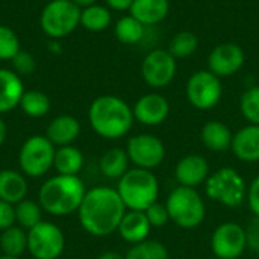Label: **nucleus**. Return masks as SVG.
I'll use <instances>...</instances> for the list:
<instances>
[{
  "instance_id": "obj_1",
  "label": "nucleus",
  "mask_w": 259,
  "mask_h": 259,
  "mask_svg": "<svg viewBox=\"0 0 259 259\" xmlns=\"http://www.w3.org/2000/svg\"><path fill=\"white\" fill-rule=\"evenodd\" d=\"M126 211L117 190L111 187H94L87 190L77 209V217L80 226L90 235L108 237L117 232Z\"/></svg>"
},
{
  "instance_id": "obj_2",
  "label": "nucleus",
  "mask_w": 259,
  "mask_h": 259,
  "mask_svg": "<svg viewBox=\"0 0 259 259\" xmlns=\"http://www.w3.org/2000/svg\"><path fill=\"white\" fill-rule=\"evenodd\" d=\"M88 121L99 137L118 140L132 129L135 118L127 102L118 96L105 94L91 102L88 108Z\"/></svg>"
},
{
  "instance_id": "obj_3",
  "label": "nucleus",
  "mask_w": 259,
  "mask_h": 259,
  "mask_svg": "<svg viewBox=\"0 0 259 259\" xmlns=\"http://www.w3.org/2000/svg\"><path fill=\"white\" fill-rule=\"evenodd\" d=\"M85 194L87 188L79 176L55 175L41 185L38 203L47 214L65 217L77 212Z\"/></svg>"
},
{
  "instance_id": "obj_4",
  "label": "nucleus",
  "mask_w": 259,
  "mask_h": 259,
  "mask_svg": "<svg viewBox=\"0 0 259 259\" xmlns=\"http://www.w3.org/2000/svg\"><path fill=\"white\" fill-rule=\"evenodd\" d=\"M115 190L127 211H146L158 202L159 182L152 170L135 167L129 168L118 179Z\"/></svg>"
},
{
  "instance_id": "obj_5",
  "label": "nucleus",
  "mask_w": 259,
  "mask_h": 259,
  "mask_svg": "<svg viewBox=\"0 0 259 259\" xmlns=\"http://www.w3.org/2000/svg\"><path fill=\"white\" fill-rule=\"evenodd\" d=\"M165 206L170 220L182 229H196L206 217L205 202L196 188L179 185L168 194Z\"/></svg>"
},
{
  "instance_id": "obj_6",
  "label": "nucleus",
  "mask_w": 259,
  "mask_h": 259,
  "mask_svg": "<svg viewBox=\"0 0 259 259\" xmlns=\"http://www.w3.org/2000/svg\"><path fill=\"white\" fill-rule=\"evenodd\" d=\"M39 26L50 39H62L80 26V8L71 0H49L41 11Z\"/></svg>"
},
{
  "instance_id": "obj_7",
  "label": "nucleus",
  "mask_w": 259,
  "mask_h": 259,
  "mask_svg": "<svg viewBox=\"0 0 259 259\" xmlns=\"http://www.w3.org/2000/svg\"><path fill=\"white\" fill-rule=\"evenodd\" d=\"M205 191L212 202L228 208H238L247 197V185L243 176L231 167H223L209 175Z\"/></svg>"
},
{
  "instance_id": "obj_8",
  "label": "nucleus",
  "mask_w": 259,
  "mask_h": 259,
  "mask_svg": "<svg viewBox=\"0 0 259 259\" xmlns=\"http://www.w3.org/2000/svg\"><path fill=\"white\" fill-rule=\"evenodd\" d=\"M56 147L46 135H32L20 147L18 167L27 178H42L53 168Z\"/></svg>"
},
{
  "instance_id": "obj_9",
  "label": "nucleus",
  "mask_w": 259,
  "mask_h": 259,
  "mask_svg": "<svg viewBox=\"0 0 259 259\" xmlns=\"http://www.w3.org/2000/svg\"><path fill=\"white\" fill-rule=\"evenodd\" d=\"M64 249V232L55 223L42 220L27 231V252L35 259H58Z\"/></svg>"
},
{
  "instance_id": "obj_10",
  "label": "nucleus",
  "mask_w": 259,
  "mask_h": 259,
  "mask_svg": "<svg viewBox=\"0 0 259 259\" xmlns=\"http://www.w3.org/2000/svg\"><path fill=\"white\" fill-rule=\"evenodd\" d=\"M188 102L200 111L215 108L223 96V85L219 76L209 70H199L193 73L185 87Z\"/></svg>"
},
{
  "instance_id": "obj_11",
  "label": "nucleus",
  "mask_w": 259,
  "mask_h": 259,
  "mask_svg": "<svg viewBox=\"0 0 259 259\" xmlns=\"http://www.w3.org/2000/svg\"><path fill=\"white\" fill-rule=\"evenodd\" d=\"M178 59L168 50L153 49L141 62V76L144 82L155 90L168 87L178 71Z\"/></svg>"
},
{
  "instance_id": "obj_12",
  "label": "nucleus",
  "mask_w": 259,
  "mask_h": 259,
  "mask_svg": "<svg viewBox=\"0 0 259 259\" xmlns=\"http://www.w3.org/2000/svg\"><path fill=\"white\" fill-rule=\"evenodd\" d=\"M126 153L135 167L153 170L165 159V146L156 135L138 134L129 138Z\"/></svg>"
},
{
  "instance_id": "obj_13",
  "label": "nucleus",
  "mask_w": 259,
  "mask_h": 259,
  "mask_svg": "<svg viewBox=\"0 0 259 259\" xmlns=\"http://www.w3.org/2000/svg\"><path fill=\"white\" fill-rule=\"evenodd\" d=\"M211 249L219 259H238L247 249L246 228L235 222L222 223L211 237Z\"/></svg>"
},
{
  "instance_id": "obj_14",
  "label": "nucleus",
  "mask_w": 259,
  "mask_h": 259,
  "mask_svg": "<svg viewBox=\"0 0 259 259\" xmlns=\"http://www.w3.org/2000/svg\"><path fill=\"white\" fill-rule=\"evenodd\" d=\"M246 61V53L240 44L222 42L208 55V70L215 76L229 77L238 73Z\"/></svg>"
},
{
  "instance_id": "obj_15",
  "label": "nucleus",
  "mask_w": 259,
  "mask_h": 259,
  "mask_svg": "<svg viewBox=\"0 0 259 259\" xmlns=\"http://www.w3.org/2000/svg\"><path fill=\"white\" fill-rule=\"evenodd\" d=\"M134 118L144 126H158L164 123L170 114L168 100L159 93L141 96L132 106Z\"/></svg>"
},
{
  "instance_id": "obj_16",
  "label": "nucleus",
  "mask_w": 259,
  "mask_h": 259,
  "mask_svg": "<svg viewBox=\"0 0 259 259\" xmlns=\"http://www.w3.org/2000/svg\"><path fill=\"white\" fill-rule=\"evenodd\" d=\"M175 176L181 187L196 188L209 178V164L202 155H187L178 161Z\"/></svg>"
},
{
  "instance_id": "obj_17",
  "label": "nucleus",
  "mask_w": 259,
  "mask_h": 259,
  "mask_svg": "<svg viewBox=\"0 0 259 259\" xmlns=\"http://www.w3.org/2000/svg\"><path fill=\"white\" fill-rule=\"evenodd\" d=\"M80 134V123L76 117L62 114L55 117L46 129V137L55 147L73 144Z\"/></svg>"
},
{
  "instance_id": "obj_18",
  "label": "nucleus",
  "mask_w": 259,
  "mask_h": 259,
  "mask_svg": "<svg viewBox=\"0 0 259 259\" xmlns=\"http://www.w3.org/2000/svg\"><path fill=\"white\" fill-rule=\"evenodd\" d=\"M24 91L21 76L14 70L0 68V115L15 109L20 105Z\"/></svg>"
},
{
  "instance_id": "obj_19",
  "label": "nucleus",
  "mask_w": 259,
  "mask_h": 259,
  "mask_svg": "<svg viewBox=\"0 0 259 259\" xmlns=\"http://www.w3.org/2000/svg\"><path fill=\"white\" fill-rule=\"evenodd\" d=\"M152 226L144 211H126L117 229L121 240L132 246L146 241Z\"/></svg>"
},
{
  "instance_id": "obj_20",
  "label": "nucleus",
  "mask_w": 259,
  "mask_h": 259,
  "mask_svg": "<svg viewBox=\"0 0 259 259\" xmlns=\"http://www.w3.org/2000/svg\"><path fill=\"white\" fill-rule=\"evenodd\" d=\"M231 150L243 162L259 161V126L247 124L241 127L232 140Z\"/></svg>"
},
{
  "instance_id": "obj_21",
  "label": "nucleus",
  "mask_w": 259,
  "mask_h": 259,
  "mask_svg": "<svg viewBox=\"0 0 259 259\" xmlns=\"http://www.w3.org/2000/svg\"><path fill=\"white\" fill-rule=\"evenodd\" d=\"M170 12L168 0H134L129 14L146 27L162 23Z\"/></svg>"
},
{
  "instance_id": "obj_22",
  "label": "nucleus",
  "mask_w": 259,
  "mask_h": 259,
  "mask_svg": "<svg viewBox=\"0 0 259 259\" xmlns=\"http://www.w3.org/2000/svg\"><path fill=\"white\" fill-rule=\"evenodd\" d=\"M200 138L203 146L215 153H222L226 150H231L232 146V140H234V134L229 129L228 124H225L223 121L219 120H211L206 121L202 127L200 132Z\"/></svg>"
},
{
  "instance_id": "obj_23",
  "label": "nucleus",
  "mask_w": 259,
  "mask_h": 259,
  "mask_svg": "<svg viewBox=\"0 0 259 259\" xmlns=\"http://www.w3.org/2000/svg\"><path fill=\"white\" fill-rule=\"evenodd\" d=\"M27 196V181L21 171L5 168L0 170V200L17 205Z\"/></svg>"
},
{
  "instance_id": "obj_24",
  "label": "nucleus",
  "mask_w": 259,
  "mask_h": 259,
  "mask_svg": "<svg viewBox=\"0 0 259 259\" xmlns=\"http://www.w3.org/2000/svg\"><path fill=\"white\" fill-rule=\"evenodd\" d=\"M83 153L73 144L62 146L56 149L55 159H53V168L58 175L65 176H77L80 170L83 168Z\"/></svg>"
},
{
  "instance_id": "obj_25",
  "label": "nucleus",
  "mask_w": 259,
  "mask_h": 259,
  "mask_svg": "<svg viewBox=\"0 0 259 259\" xmlns=\"http://www.w3.org/2000/svg\"><path fill=\"white\" fill-rule=\"evenodd\" d=\"M129 156L124 149L114 147L105 152L99 161L102 175L108 179H120L129 170Z\"/></svg>"
},
{
  "instance_id": "obj_26",
  "label": "nucleus",
  "mask_w": 259,
  "mask_h": 259,
  "mask_svg": "<svg viewBox=\"0 0 259 259\" xmlns=\"http://www.w3.org/2000/svg\"><path fill=\"white\" fill-rule=\"evenodd\" d=\"M112 23V14L108 6L94 3L80 9V26L90 32H102Z\"/></svg>"
},
{
  "instance_id": "obj_27",
  "label": "nucleus",
  "mask_w": 259,
  "mask_h": 259,
  "mask_svg": "<svg viewBox=\"0 0 259 259\" xmlns=\"http://www.w3.org/2000/svg\"><path fill=\"white\" fill-rule=\"evenodd\" d=\"M0 249L3 255L20 258L27 250V231L17 225L2 231Z\"/></svg>"
},
{
  "instance_id": "obj_28",
  "label": "nucleus",
  "mask_w": 259,
  "mask_h": 259,
  "mask_svg": "<svg viewBox=\"0 0 259 259\" xmlns=\"http://www.w3.org/2000/svg\"><path fill=\"white\" fill-rule=\"evenodd\" d=\"M114 33L120 42L134 46V44H138L144 38L146 26L129 14V15H124L117 20V23L114 26Z\"/></svg>"
},
{
  "instance_id": "obj_29",
  "label": "nucleus",
  "mask_w": 259,
  "mask_h": 259,
  "mask_svg": "<svg viewBox=\"0 0 259 259\" xmlns=\"http://www.w3.org/2000/svg\"><path fill=\"white\" fill-rule=\"evenodd\" d=\"M21 111L30 118H41L50 111V99L46 93L38 90L24 91L20 105Z\"/></svg>"
},
{
  "instance_id": "obj_30",
  "label": "nucleus",
  "mask_w": 259,
  "mask_h": 259,
  "mask_svg": "<svg viewBox=\"0 0 259 259\" xmlns=\"http://www.w3.org/2000/svg\"><path fill=\"white\" fill-rule=\"evenodd\" d=\"M15 206V225L23 228L24 231L32 229L39 222H42V208L38 202L24 199L18 202Z\"/></svg>"
},
{
  "instance_id": "obj_31",
  "label": "nucleus",
  "mask_w": 259,
  "mask_h": 259,
  "mask_svg": "<svg viewBox=\"0 0 259 259\" xmlns=\"http://www.w3.org/2000/svg\"><path fill=\"white\" fill-rule=\"evenodd\" d=\"M199 47V38L194 32L191 30H181L178 32L168 44V52L171 53L173 58L176 59H184L196 53Z\"/></svg>"
},
{
  "instance_id": "obj_32",
  "label": "nucleus",
  "mask_w": 259,
  "mask_h": 259,
  "mask_svg": "<svg viewBox=\"0 0 259 259\" xmlns=\"http://www.w3.org/2000/svg\"><path fill=\"white\" fill-rule=\"evenodd\" d=\"M124 259H168V250L159 241L146 240L134 244L124 255Z\"/></svg>"
},
{
  "instance_id": "obj_33",
  "label": "nucleus",
  "mask_w": 259,
  "mask_h": 259,
  "mask_svg": "<svg viewBox=\"0 0 259 259\" xmlns=\"http://www.w3.org/2000/svg\"><path fill=\"white\" fill-rule=\"evenodd\" d=\"M240 111L249 124L259 126V87H250L243 93L240 100Z\"/></svg>"
},
{
  "instance_id": "obj_34",
  "label": "nucleus",
  "mask_w": 259,
  "mask_h": 259,
  "mask_svg": "<svg viewBox=\"0 0 259 259\" xmlns=\"http://www.w3.org/2000/svg\"><path fill=\"white\" fill-rule=\"evenodd\" d=\"M21 50L18 35L5 24H0V61H11Z\"/></svg>"
},
{
  "instance_id": "obj_35",
  "label": "nucleus",
  "mask_w": 259,
  "mask_h": 259,
  "mask_svg": "<svg viewBox=\"0 0 259 259\" xmlns=\"http://www.w3.org/2000/svg\"><path fill=\"white\" fill-rule=\"evenodd\" d=\"M12 70L18 74V76H27L32 74L36 68V61L33 58L32 53L26 52V50H20L12 59Z\"/></svg>"
},
{
  "instance_id": "obj_36",
  "label": "nucleus",
  "mask_w": 259,
  "mask_h": 259,
  "mask_svg": "<svg viewBox=\"0 0 259 259\" xmlns=\"http://www.w3.org/2000/svg\"><path fill=\"white\" fill-rule=\"evenodd\" d=\"M149 223L152 228H164L170 220V214L167 211V206L165 203H159V202H155L153 205H150L146 211H144Z\"/></svg>"
},
{
  "instance_id": "obj_37",
  "label": "nucleus",
  "mask_w": 259,
  "mask_h": 259,
  "mask_svg": "<svg viewBox=\"0 0 259 259\" xmlns=\"http://www.w3.org/2000/svg\"><path fill=\"white\" fill-rule=\"evenodd\" d=\"M247 249L259 255V217H253L246 228Z\"/></svg>"
},
{
  "instance_id": "obj_38",
  "label": "nucleus",
  "mask_w": 259,
  "mask_h": 259,
  "mask_svg": "<svg viewBox=\"0 0 259 259\" xmlns=\"http://www.w3.org/2000/svg\"><path fill=\"white\" fill-rule=\"evenodd\" d=\"M15 225V206L0 200V231H5Z\"/></svg>"
},
{
  "instance_id": "obj_39",
  "label": "nucleus",
  "mask_w": 259,
  "mask_h": 259,
  "mask_svg": "<svg viewBox=\"0 0 259 259\" xmlns=\"http://www.w3.org/2000/svg\"><path fill=\"white\" fill-rule=\"evenodd\" d=\"M247 203L255 217H259V175L250 182L247 188Z\"/></svg>"
},
{
  "instance_id": "obj_40",
  "label": "nucleus",
  "mask_w": 259,
  "mask_h": 259,
  "mask_svg": "<svg viewBox=\"0 0 259 259\" xmlns=\"http://www.w3.org/2000/svg\"><path fill=\"white\" fill-rule=\"evenodd\" d=\"M106 2V6L112 11H118V12H124V11H129L134 0H105Z\"/></svg>"
},
{
  "instance_id": "obj_41",
  "label": "nucleus",
  "mask_w": 259,
  "mask_h": 259,
  "mask_svg": "<svg viewBox=\"0 0 259 259\" xmlns=\"http://www.w3.org/2000/svg\"><path fill=\"white\" fill-rule=\"evenodd\" d=\"M6 135H8V127H6V123L3 121V118L0 117V146L6 141Z\"/></svg>"
},
{
  "instance_id": "obj_42",
  "label": "nucleus",
  "mask_w": 259,
  "mask_h": 259,
  "mask_svg": "<svg viewBox=\"0 0 259 259\" xmlns=\"http://www.w3.org/2000/svg\"><path fill=\"white\" fill-rule=\"evenodd\" d=\"M97 259H124V256L120 255L118 252H105V253L99 255Z\"/></svg>"
},
{
  "instance_id": "obj_43",
  "label": "nucleus",
  "mask_w": 259,
  "mask_h": 259,
  "mask_svg": "<svg viewBox=\"0 0 259 259\" xmlns=\"http://www.w3.org/2000/svg\"><path fill=\"white\" fill-rule=\"evenodd\" d=\"M71 2H73L74 5H77V6L82 9V8H87V6H90V5H94L97 0H71Z\"/></svg>"
},
{
  "instance_id": "obj_44",
  "label": "nucleus",
  "mask_w": 259,
  "mask_h": 259,
  "mask_svg": "<svg viewBox=\"0 0 259 259\" xmlns=\"http://www.w3.org/2000/svg\"><path fill=\"white\" fill-rule=\"evenodd\" d=\"M0 259H20V258H14V256H8V255H2Z\"/></svg>"
},
{
  "instance_id": "obj_45",
  "label": "nucleus",
  "mask_w": 259,
  "mask_h": 259,
  "mask_svg": "<svg viewBox=\"0 0 259 259\" xmlns=\"http://www.w3.org/2000/svg\"><path fill=\"white\" fill-rule=\"evenodd\" d=\"M41 2H49V0H41Z\"/></svg>"
}]
</instances>
